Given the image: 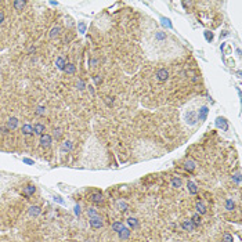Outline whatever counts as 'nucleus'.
<instances>
[{"instance_id": "f257e3e1", "label": "nucleus", "mask_w": 242, "mask_h": 242, "mask_svg": "<svg viewBox=\"0 0 242 242\" xmlns=\"http://www.w3.org/2000/svg\"><path fill=\"white\" fill-rule=\"evenodd\" d=\"M53 143V137L50 134H43L40 136V147L42 148H49Z\"/></svg>"}, {"instance_id": "f03ea898", "label": "nucleus", "mask_w": 242, "mask_h": 242, "mask_svg": "<svg viewBox=\"0 0 242 242\" xmlns=\"http://www.w3.org/2000/svg\"><path fill=\"white\" fill-rule=\"evenodd\" d=\"M197 120H198V116H197L195 112L190 111V112H187V114H185V122H187L188 125H191V126L197 125Z\"/></svg>"}, {"instance_id": "7ed1b4c3", "label": "nucleus", "mask_w": 242, "mask_h": 242, "mask_svg": "<svg viewBox=\"0 0 242 242\" xmlns=\"http://www.w3.org/2000/svg\"><path fill=\"white\" fill-rule=\"evenodd\" d=\"M156 79H158L159 82H165L169 79V71L165 69V68H162V69H159L158 72H156Z\"/></svg>"}, {"instance_id": "20e7f679", "label": "nucleus", "mask_w": 242, "mask_h": 242, "mask_svg": "<svg viewBox=\"0 0 242 242\" xmlns=\"http://www.w3.org/2000/svg\"><path fill=\"white\" fill-rule=\"evenodd\" d=\"M35 191H36V187H35L33 184H28L26 187H24V190H22V195H25L26 198H31V197L35 194Z\"/></svg>"}, {"instance_id": "39448f33", "label": "nucleus", "mask_w": 242, "mask_h": 242, "mask_svg": "<svg viewBox=\"0 0 242 242\" xmlns=\"http://www.w3.org/2000/svg\"><path fill=\"white\" fill-rule=\"evenodd\" d=\"M90 226L93 227V228L98 230V228H101V227L104 226V223H102L101 217H100V216H96V217H91V219H90Z\"/></svg>"}, {"instance_id": "423d86ee", "label": "nucleus", "mask_w": 242, "mask_h": 242, "mask_svg": "<svg viewBox=\"0 0 242 242\" xmlns=\"http://www.w3.org/2000/svg\"><path fill=\"white\" fill-rule=\"evenodd\" d=\"M6 126H7V129L8 130H15L17 127H18V119L17 118H8L7 119V123H6Z\"/></svg>"}, {"instance_id": "0eeeda50", "label": "nucleus", "mask_w": 242, "mask_h": 242, "mask_svg": "<svg viewBox=\"0 0 242 242\" xmlns=\"http://www.w3.org/2000/svg\"><path fill=\"white\" fill-rule=\"evenodd\" d=\"M40 212H42V209H40V206H36V205H33V206H31L29 208V210H28V213H29V216H32V217H37L40 214Z\"/></svg>"}, {"instance_id": "6e6552de", "label": "nucleus", "mask_w": 242, "mask_h": 242, "mask_svg": "<svg viewBox=\"0 0 242 242\" xmlns=\"http://www.w3.org/2000/svg\"><path fill=\"white\" fill-rule=\"evenodd\" d=\"M216 126L219 129H223V130H227V129H228V123H227V120L224 119V118H217V119H216Z\"/></svg>"}, {"instance_id": "1a4fd4ad", "label": "nucleus", "mask_w": 242, "mask_h": 242, "mask_svg": "<svg viewBox=\"0 0 242 242\" xmlns=\"http://www.w3.org/2000/svg\"><path fill=\"white\" fill-rule=\"evenodd\" d=\"M71 149H72V143H71L69 140L64 141V143L61 144V148H60V151L63 152V154H65V152H69Z\"/></svg>"}, {"instance_id": "9d476101", "label": "nucleus", "mask_w": 242, "mask_h": 242, "mask_svg": "<svg viewBox=\"0 0 242 242\" xmlns=\"http://www.w3.org/2000/svg\"><path fill=\"white\" fill-rule=\"evenodd\" d=\"M44 130H46V127H44V125H42V123H36V125L33 126V133L37 136H43Z\"/></svg>"}, {"instance_id": "9b49d317", "label": "nucleus", "mask_w": 242, "mask_h": 242, "mask_svg": "<svg viewBox=\"0 0 242 242\" xmlns=\"http://www.w3.org/2000/svg\"><path fill=\"white\" fill-rule=\"evenodd\" d=\"M130 228H126V227H123L122 230H120L119 232H118V234H119V238L120 240H127L129 237H130Z\"/></svg>"}, {"instance_id": "f8f14e48", "label": "nucleus", "mask_w": 242, "mask_h": 242, "mask_svg": "<svg viewBox=\"0 0 242 242\" xmlns=\"http://www.w3.org/2000/svg\"><path fill=\"white\" fill-rule=\"evenodd\" d=\"M90 201L94 203H100V202H102V195L100 192H93L90 195Z\"/></svg>"}, {"instance_id": "ddd939ff", "label": "nucleus", "mask_w": 242, "mask_h": 242, "mask_svg": "<svg viewBox=\"0 0 242 242\" xmlns=\"http://www.w3.org/2000/svg\"><path fill=\"white\" fill-rule=\"evenodd\" d=\"M181 227L185 230V231H194V228H195V226H194V224L191 223V220H185V221H183Z\"/></svg>"}, {"instance_id": "4468645a", "label": "nucleus", "mask_w": 242, "mask_h": 242, "mask_svg": "<svg viewBox=\"0 0 242 242\" xmlns=\"http://www.w3.org/2000/svg\"><path fill=\"white\" fill-rule=\"evenodd\" d=\"M21 132H22V134H25V136H29V134H32L33 133V127H32L31 125H24L22 126V129H21Z\"/></svg>"}, {"instance_id": "2eb2a0df", "label": "nucleus", "mask_w": 242, "mask_h": 242, "mask_svg": "<svg viewBox=\"0 0 242 242\" xmlns=\"http://www.w3.org/2000/svg\"><path fill=\"white\" fill-rule=\"evenodd\" d=\"M208 112H209L208 107H202V108H201V110H199V115H198L199 120H205L206 116H208Z\"/></svg>"}, {"instance_id": "dca6fc26", "label": "nucleus", "mask_w": 242, "mask_h": 242, "mask_svg": "<svg viewBox=\"0 0 242 242\" xmlns=\"http://www.w3.org/2000/svg\"><path fill=\"white\" fill-rule=\"evenodd\" d=\"M55 65H57V68H58L60 71H64V68H65L67 63H65V60H64L63 57H58L57 61H55Z\"/></svg>"}, {"instance_id": "f3484780", "label": "nucleus", "mask_w": 242, "mask_h": 242, "mask_svg": "<svg viewBox=\"0 0 242 242\" xmlns=\"http://www.w3.org/2000/svg\"><path fill=\"white\" fill-rule=\"evenodd\" d=\"M127 224L132 227L133 230H137L138 228V220L136 217H129L127 219Z\"/></svg>"}, {"instance_id": "a211bd4d", "label": "nucleus", "mask_w": 242, "mask_h": 242, "mask_svg": "<svg viewBox=\"0 0 242 242\" xmlns=\"http://www.w3.org/2000/svg\"><path fill=\"white\" fill-rule=\"evenodd\" d=\"M60 32H61V28H60V26H54V28H51V31H50L49 36L51 37V39H54V37H57L58 35H60Z\"/></svg>"}, {"instance_id": "6ab92c4d", "label": "nucleus", "mask_w": 242, "mask_h": 242, "mask_svg": "<svg viewBox=\"0 0 242 242\" xmlns=\"http://www.w3.org/2000/svg\"><path fill=\"white\" fill-rule=\"evenodd\" d=\"M116 208L119 209V210L125 212V210H127V209H129V205L125 202V201H118V202H116Z\"/></svg>"}, {"instance_id": "aec40b11", "label": "nucleus", "mask_w": 242, "mask_h": 242, "mask_svg": "<svg viewBox=\"0 0 242 242\" xmlns=\"http://www.w3.org/2000/svg\"><path fill=\"white\" fill-rule=\"evenodd\" d=\"M64 71H65L68 75H73V73H75V71H76V68H75V65H73V64H67L65 68H64Z\"/></svg>"}, {"instance_id": "412c9836", "label": "nucleus", "mask_w": 242, "mask_h": 242, "mask_svg": "<svg viewBox=\"0 0 242 242\" xmlns=\"http://www.w3.org/2000/svg\"><path fill=\"white\" fill-rule=\"evenodd\" d=\"M25 4H26V2H24V0H15V2H14V8L19 11L25 7Z\"/></svg>"}, {"instance_id": "4be33fe9", "label": "nucleus", "mask_w": 242, "mask_h": 242, "mask_svg": "<svg viewBox=\"0 0 242 242\" xmlns=\"http://www.w3.org/2000/svg\"><path fill=\"white\" fill-rule=\"evenodd\" d=\"M187 187H188V191H190L191 194H197V192H198V188H197V184H195V183L188 181Z\"/></svg>"}, {"instance_id": "5701e85b", "label": "nucleus", "mask_w": 242, "mask_h": 242, "mask_svg": "<svg viewBox=\"0 0 242 242\" xmlns=\"http://www.w3.org/2000/svg\"><path fill=\"white\" fill-rule=\"evenodd\" d=\"M195 208H197V212H198V214H205L206 213V208H205V205H203V203L198 202Z\"/></svg>"}, {"instance_id": "b1692460", "label": "nucleus", "mask_w": 242, "mask_h": 242, "mask_svg": "<svg viewBox=\"0 0 242 242\" xmlns=\"http://www.w3.org/2000/svg\"><path fill=\"white\" fill-rule=\"evenodd\" d=\"M191 223H192L195 227H198L199 224H201V214H198V213L194 214V216L191 217Z\"/></svg>"}, {"instance_id": "393cba45", "label": "nucleus", "mask_w": 242, "mask_h": 242, "mask_svg": "<svg viewBox=\"0 0 242 242\" xmlns=\"http://www.w3.org/2000/svg\"><path fill=\"white\" fill-rule=\"evenodd\" d=\"M184 167L188 170V172H192V170L195 169V163H194L192 161H185V163H184Z\"/></svg>"}, {"instance_id": "a878e982", "label": "nucleus", "mask_w": 242, "mask_h": 242, "mask_svg": "<svg viewBox=\"0 0 242 242\" xmlns=\"http://www.w3.org/2000/svg\"><path fill=\"white\" fill-rule=\"evenodd\" d=\"M87 216L90 217H96V216H98V212H97V209H94V208H89L87 209Z\"/></svg>"}, {"instance_id": "bb28decb", "label": "nucleus", "mask_w": 242, "mask_h": 242, "mask_svg": "<svg viewBox=\"0 0 242 242\" xmlns=\"http://www.w3.org/2000/svg\"><path fill=\"white\" fill-rule=\"evenodd\" d=\"M123 227H125V226H123L122 223H119V221H116V223L112 224V230H114V231H116V232H119L120 230L123 228Z\"/></svg>"}, {"instance_id": "cd10ccee", "label": "nucleus", "mask_w": 242, "mask_h": 242, "mask_svg": "<svg viewBox=\"0 0 242 242\" xmlns=\"http://www.w3.org/2000/svg\"><path fill=\"white\" fill-rule=\"evenodd\" d=\"M234 208H235L234 201H232V199H227L226 201V209H227V210H232Z\"/></svg>"}, {"instance_id": "c85d7f7f", "label": "nucleus", "mask_w": 242, "mask_h": 242, "mask_svg": "<svg viewBox=\"0 0 242 242\" xmlns=\"http://www.w3.org/2000/svg\"><path fill=\"white\" fill-rule=\"evenodd\" d=\"M181 184H183V183H181V179H177V177H175V179L172 180V185H173L175 188H180V187H181Z\"/></svg>"}, {"instance_id": "c756f323", "label": "nucleus", "mask_w": 242, "mask_h": 242, "mask_svg": "<svg viewBox=\"0 0 242 242\" xmlns=\"http://www.w3.org/2000/svg\"><path fill=\"white\" fill-rule=\"evenodd\" d=\"M155 39L161 40V42H162V40L166 39V33H165V32H156V33H155Z\"/></svg>"}, {"instance_id": "7c9ffc66", "label": "nucleus", "mask_w": 242, "mask_h": 242, "mask_svg": "<svg viewBox=\"0 0 242 242\" xmlns=\"http://www.w3.org/2000/svg\"><path fill=\"white\" fill-rule=\"evenodd\" d=\"M61 136H63V130H61V129H54V133H53V137H54L55 140H60Z\"/></svg>"}, {"instance_id": "2f4dec72", "label": "nucleus", "mask_w": 242, "mask_h": 242, "mask_svg": "<svg viewBox=\"0 0 242 242\" xmlns=\"http://www.w3.org/2000/svg\"><path fill=\"white\" fill-rule=\"evenodd\" d=\"M44 114H46V108H44V107H37L36 108V115H39V116H44Z\"/></svg>"}, {"instance_id": "473e14b6", "label": "nucleus", "mask_w": 242, "mask_h": 242, "mask_svg": "<svg viewBox=\"0 0 242 242\" xmlns=\"http://www.w3.org/2000/svg\"><path fill=\"white\" fill-rule=\"evenodd\" d=\"M78 28H79V31H80V33H84V32H86V24H84V22H79Z\"/></svg>"}, {"instance_id": "72a5a7b5", "label": "nucleus", "mask_w": 242, "mask_h": 242, "mask_svg": "<svg viewBox=\"0 0 242 242\" xmlns=\"http://www.w3.org/2000/svg\"><path fill=\"white\" fill-rule=\"evenodd\" d=\"M232 181L237 183V184H240L241 183V173H237V175L232 176Z\"/></svg>"}, {"instance_id": "f704fd0d", "label": "nucleus", "mask_w": 242, "mask_h": 242, "mask_svg": "<svg viewBox=\"0 0 242 242\" xmlns=\"http://www.w3.org/2000/svg\"><path fill=\"white\" fill-rule=\"evenodd\" d=\"M162 24H163L165 26H167V28H172V24H170V19H167V18H162Z\"/></svg>"}, {"instance_id": "c9c22d12", "label": "nucleus", "mask_w": 242, "mask_h": 242, "mask_svg": "<svg viewBox=\"0 0 242 242\" xmlns=\"http://www.w3.org/2000/svg\"><path fill=\"white\" fill-rule=\"evenodd\" d=\"M205 37H206V40H212V39H213V33L209 32V31H206L205 32Z\"/></svg>"}, {"instance_id": "e433bc0d", "label": "nucleus", "mask_w": 242, "mask_h": 242, "mask_svg": "<svg viewBox=\"0 0 242 242\" xmlns=\"http://www.w3.org/2000/svg\"><path fill=\"white\" fill-rule=\"evenodd\" d=\"M224 242H232V237L230 234H224Z\"/></svg>"}, {"instance_id": "4c0bfd02", "label": "nucleus", "mask_w": 242, "mask_h": 242, "mask_svg": "<svg viewBox=\"0 0 242 242\" xmlns=\"http://www.w3.org/2000/svg\"><path fill=\"white\" fill-rule=\"evenodd\" d=\"M10 132L7 129V126H2V127H0V133H2V134H7V133Z\"/></svg>"}, {"instance_id": "58836bf2", "label": "nucleus", "mask_w": 242, "mask_h": 242, "mask_svg": "<svg viewBox=\"0 0 242 242\" xmlns=\"http://www.w3.org/2000/svg\"><path fill=\"white\" fill-rule=\"evenodd\" d=\"M76 86H78V89L79 90H83L84 89V83L82 80H78V83H76Z\"/></svg>"}, {"instance_id": "ea45409f", "label": "nucleus", "mask_w": 242, "mask_h": 242, "mask_svg": "<svg viewBox=\"0 0 242 242\" xmlns=\"http://www.w3.org/2000/svg\"><path fill=\"white\" fill-rule=\"evenodd\" d=\"M94 82H96V84L102 83V78L101 76H94Z\"/></svg>"}, {"instance_id": "a19ab883", "label": "nucleus", "mask_w": 242, "mask_h": 242, "mask_svg": "<svg viewBox=\"0 0 242 242\" xmlns=\"http://www.w3.org/2000/svg\"><path fill=\"white\" fill-rule=\"evenodd\" d=\"M22 162H24V163H26V165H33V161H32V159H29V158H24Z\"/></svg>"}, {"instance_id": "79ce46f5", "label": "nucleus", "mask_w": 242, "mask_h": 242, "mask_svg": "<svg viewBox=\"0 0 242 242\" xmlns=\"http://www.w3.org/2000/svg\"><path fill=\"white\" fill-rule=\"evenodd\" d=\"M98 63H100V60H97V58H93V60L90 61V65H91V67H96Z\"/></svg>"}, {"instance_id": "37998d69", "label": "nucleus", "mask_w": 242, "mask_h": 242, "mask_svg": "<svg viewBox=\"0 0 242 242\" xmlns=\"http://www.w3.org/2000/svg\"><path fill=\"white\" fill-rule=\"evenodd\" d=\"M4 18H6V15H4V13H3L2 10H0V25H2L3 22H4Z\"/></svg>"}, {"instance_id": "c03bdc74", "label": "nucleus", "mask_w": 242, "mask_h": 242, "mask_svg": "<svg viewBox=\"0 0 242 242\" xmlns=\"http://www.w3.org/2000/svg\"><path fill=\"white\" fill-rule=\"evenodd\" d=\"M73 209H75V214H76V216H79V214H80V206L76 205Z\"/></svg>"}, {"instance_id": "a18cd8bd", "label": "nucleus", "mask_w": 242, "mask_h": 242, "mask_svg": "<svg viewBox=\"0 0 242 242\" xmlns=\"http://www.w3.org/2000/svg\"><path fill=\"white\" fill-rule=\"evenodd\" d=\"M54 201H57V202H60V203H64V201L60 198V197H54Z\"/></svg>"}, {"instance_id": "49530a36", "label": "nucleus", "mask_w": 242, "mask_h": 242, "mask_svg": "<svg viewBox=\"0 0 242 242\" xmlns=\"http://www.w3.org/2000/svg\"><path fill=\"white\" fill-rule=\"evenodd\" d=\"M35 50H36L35 47H31V49H29V53H35Z\"/></svg>"}]
</instances>
